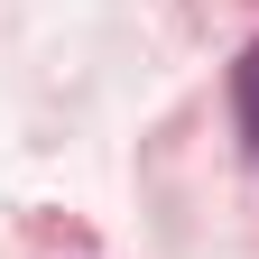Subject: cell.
I'll list each match as a JSON object with an SVG mask.
<instances>
[{"mask_svg": "<svg viewBox=\"0 0 259 259\" xmlns=\"http://www.w3.org/2000/svg\"><path fill=\"white\" fill-rule=\"evenodd\" d=\"M232 102H241V139L259 148V37H250V56L232 65Z\"/></svg>", "mask_w": 259, "mask_h": 259, "instance_id": "cell-1", "label": "cell"}]
</instances>
